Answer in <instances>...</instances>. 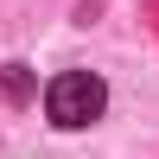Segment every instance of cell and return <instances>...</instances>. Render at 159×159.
<instances>
[{"mask_svg":"<svg viewBox=\"0 0 159 159\" xmlns=\"http://www.w3.org/2000/svg\"><path fill=\"white\" fill-rule=\"evenodd\" d=\"M102 108H108V83H102L96 70H64V76H51V89H45V115L64 134L102 121Z\"/></svg>","mask_w":159,"mask_h":159,"instance_id":"obj_1","label":"cell"},{"mask_svg":"<svg viewBox=\"0 0 159 159\" xmlns=\"http://www.w3.org/2000/svg\"><path fill=\"white\" fill-rule=\"evenodd\" d=\"M0 89H7V102H32V76H25V64H7V70H0Z\"/></svg>","mask_w":159,"mask_h":159,"instance_id":"obj_2","label":"cell"}]
</instances>
